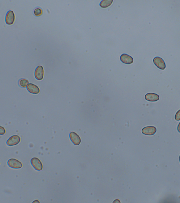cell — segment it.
<instances>
[{
	"label": "cell",
	"instance_id": "9c48e42d",
	"mask_svg": "<svg viewBox=\"0 0 180 203\" xmlns=\"http://www.w3.org/2000/svg\"><path fill=\"white\" fill-rule=\"evenodd\" d=\"M145 98L147 101L151 102H157L159 99V96L156 93H147Z\"/></svg>",
	"mask_w": 180,
	"mask_h": 203
},
{
	"label": "cell",
	"instance_id": "5bb4252c",
	"mask_svg": "<svg viewBox=\"0 0 180 203\" xmlns=\"http://www.w3.org/2000/svg\"><path fill=\"white\" fill-rule=\"evenodd\" d=\"M43 10L41 8L38 7L35 9L34 11H33V13L34 15L36 16H40L42 15L43 14Z\"/></svg>",
	"mask_w": 180,
	"mask_h": 203
},
{
	"label": "cell",
	"instance_id": "ac0fdd59",
	"mask_svg": "<svg viewBox=\"0 0 180 203\" xmlns=\"http://www.w3.org/2000/svg\"><path fill=\"white\" fill-rule=\"evenodd\" d=\"M179 161L180 162V156H179Z\"/></svg>",
	"mask_w": 180,
	"mask_h": 203
},
{
	"label": "cell",
	"instance_id": "2e32d148",
	"mask_svg": "<svg viewBox=\"0 0 180 203\" xmlns=\"http://www.w3.org/2000/svg\"><path fill=\"white\" fill-rule=\"evenodd\" d=\"M6 133V130L3 127L0 126V135H4Z\"/></svg>",
	"mask_w": 180,
	"mask_h": 203
},
{
	"label": "cell",
	"instance_id": "7c38bea8",
	"mask_svg": "<svg viewBox=\"0 0 180 203\" xmlns=\"http://www.w3.org/2000/svg\"><path fill=\"white\" fill-rule=\"evenodd\" d=\"M113 2V0H103L101 1L100 5L102 8H107L112 4Z\"/></svg>",
	"mask_w": 180,
	"mask_h": 203
},
{
	"label": "cell",
	"instance_id": "9a60e30c",
	"mask_svg": "<svg viewBox=\"0 0 180 203\" xmlns=\"http://www.w3.org/2000/svg\"><path fill=\"white\" fill-rule=\"evenodd\" d=\"M175 119L177 121L180 120V109L176 113L175 116Z\"/></svg>",
	"mask_w": 180,
	"mask_h": 203
},
{
	"label": "cell",
	"instance_id": "4fadbf2b",
	"mask_svg": "<svg viewBox=\"0 0 180 203\" xmlns=\"http://www.w3.org/2000/svg\"><path fill=\"white\" fill-rule=\"evenodd\" d=\"M19 85L21 87L25 88L29 84V82L27 79H21L19 80L18 82Z\"/></svg>",
	"mask_w": 180,
	"mask_h": 203
},
{
	"label": "cell",
	"instance_id": "5b68a950",
	"mask_svg": "<svg viewBox=\"0 0 180 203\" xmlns=\"http://www.w3.org/2000/svg\"><path fill=\"white\" fill-rule=\"evenodd\" d=\"M31 163L36 170L40 171L43 168V165L40 160L37 158H33L31 160Z\"/></svg>",
	"mask_w": 180,
	"mask_h": 203
},
{
	"label": "cell",
	"instance_id": "30bf717a",
	"mask_svg": "<svg viewBox=\"0 0 180 203\" xmlns=\"http://www.w3.org/2000/svg\"><path fill=\"white\" fill-rule=\"evenodd\" d=\"M120 60L122 62L126 64H131L133 63L134 61L132 56L126 54L121 55Z\"/></svg>",
	"mask_w": 180,
	"mask_h": 203
},
{
	"label": "cell",
	"instance_id": "e0dca14e",
	"mask_svg": "<svg viewBox=\"0 0 180 203\" xmlns=\"http://www.w3.org/2000/svg\"><path fill=\"white\" fill-rule=\"evenodd\" d=\"M177 130H178V132H179V133H180V122L179 123V125H178V126L177 127Z\"/></svg>",
	"mask_w": 180,
	"mask_h": 203
},
{
	"label": "cell",
	"instance_id": "8992f818",
	"mask_svg": "<svg viewBox=\"0 0 180 203\" xmlns=\"http://www.w3.org/2000/svg\"><path fill=\"white\" fill-rule=\"evenodd\" d=\"M156 128L154 126H149L145 127L142 130V133L144 135H152L156 133Z\"/></svg>",
	"mask_w": 180,
	"mask_h": 203
},
{
	"label": "cell",
	"instance_id": "8fae6325",
	"mask_svg": "<svg viewBox=\"0 0 180 203\" xmlns=\"http://www.w3.org/2000/svg\"><path fill=\"white\" fill-rule=\"evenodd\" d=\"M26 88L29 93L33 94H38L40 92V88L33 84H29Z\"/></svg>",
	"mask_w": 180,
	"mask_h": 203
},
{
	"label": "cell",
	"instance_id": "3957f363",
	"mask_svg": "<svg viewBox=\"0 0 180 203\" xmlns=\"http://www.w3.org/2000/svg\"><path fill=\"white\" fill-rule=\"evenodd\" d=\"M15 20V14L12 10L9 11L5 17V22L8 25L13 24Z\"/></svg>",
	"mask_w": 180,
	"mask_h": 203
},
{
	"label": "cell",
	"instance_id": "52a82bcc",
	"mask_svg": "<svg viewBox=\"0 0 180 203\" xmlns=\"http://www.w3.org/2000/svg\"><path fill=\"white\" fill-rule=\"evenodd\" d=\"M44 76V70L43 66H38L37 67L35 72V76L36 78L38 80L43 79Z\"/></svg>",
	"mask_w": 180,
	"mask_h": 203
},
{
	"label": "cell",
	"instance_id": "ba28073f",
	"mask_svg": "<svg viewBox=\"0 0 180 203\" xmlns=\"http://www.w3.org/2000/svg\"><path fill=\"white\" fill-rule=\"evenodd\" d=\"M70 138L72 142L76 145H79L81 143L80 137L77 134L74 132H71L70 133Z\"/></svg>",
	"mask_w": 180,
	"mask_h": 203
},
{
	"label": "cell",
	"instance_id": "6da1fadb",
	"mask_svg": "<svg viewBox=\"0 0 180 203\" xmlns=\"http://www.w3.org/2000/svg\"><path fill=\"white\" fill-rule=\"evenodd\" d=\"M9 166L12 168L18 169L22 168L23 165L22 163L16 159L11 158L8 162Z\"/></svg>",
	"mask_w": 180,
	"mask_h": 203
},
{
	"label": "cell",
	"instance_id": "7a4b0ae2",
	"mask_svg": "<svg viewBox=\"0 0 180 203\" xmlns=\"http://www.w3.org/2000/svg\"><path fill=\"white\" fill-rule=\"evenodd\" d=\"M153 63L157 68L160 70H164L166 68V64L165 61L161 58L157 56L153 60Z\"/></svg>",
	"mask_w": 180,
	"mask_h": 203
},
{
	"label": "cell",
	"instance_id": "277c9868",
	"mask_svg": "<svg viewBox=\"0 0 180 203\" xmlns=\"http://www.w3.org/2000/svg\"><path fill=\"white\" fill-rule=\"evenodd\" d=\"M21 139L20 137L18 135H14L10 137L7 140L6 143L9 146H13L18 144Z\"/></svg>",
	"mask_w": 180,
	"mask_h": 203
}]
</instances>
